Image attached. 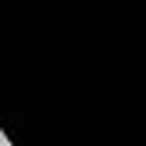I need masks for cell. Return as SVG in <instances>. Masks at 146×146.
Returning <instances> with one entry per match:
<instances>
[]
</instances>
